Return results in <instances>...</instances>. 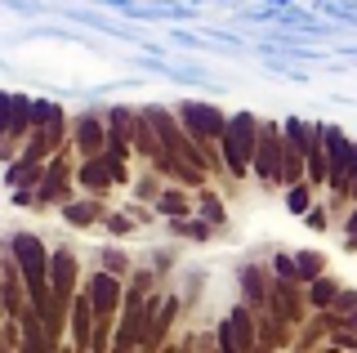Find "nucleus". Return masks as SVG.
I'll return each mask as SVG.
<instances>
[{"label": "nucleus", "instance_id": "nucleus-1", "mask_svg": "<svg viewBox=\"0 0 357 353\" xmlns=\"http://www.w3.org/2000/svg\"><path fill=\"white\" fill-rule=\"evenodd\" d=\"M255 117L250 112H237L228 117V130H223V157H228V170L232 174H245V165H255Z\"/></svg>", "mask_w": 357, "mask_h": 353}, {"label": "nucleus", "instance_id": "nucleus-2", "mask_svg": "<svg viewBox=\"0 0 357 353\" xmlns=\"http://www.w3.org/2000/svg\"><path fill=\"white\" fill-rule=\"evenodd\" d=\"M326 157H331V188L344 193L353 170V143L344 139V130H326Z\"/></svg>", "mask_w": 357, "mask_h": 353}, {"label": "nucleus", "instance_id": "nucleus-3", "mask_svg": "<svg viewBox=\"0 0 357 353\" xmlns=\"http://www.w3.org/2000/svg\"><path fill=\"white\" fill-rule=\"evenodd\" d=\"M255 170H259L264 183L282 179V139H277L273 126L259 130V143H255Z\"/></svg>", "mask_w": 357, "mask_h": 353}, {"label": "nucleus", "instance_id": "nucleus-4", "mask_svg": "<svg viewBox=\"0 0 357 353\" xmlns=\"http://www.w3.org/2000/svg\"><path fill=\"white\" fill-rule=\"evenodd\" d=\"M178 117H188L192 135H215V139H223V130H228V121H223L215 107H206V103H183V107H178Z\"/></svg>", "mask_w": 357, "mask_h": 353}, {"label": "nucleus", "instance_id": "nucleus-5", "mask_svg": "<svg viewBox=\"0 0 357 353\" xmlns=\"http://www.w3.org/2000/svg\"><path fill=\"white\" fill-rule=\"evenodd\" d=\"M72 278H76V260L59 250V255L50 260V291H54V304H67V295H72Z\"/></svg>", "mask_w": 357, "mask_h": 353}, {"label": "nucleus", "instance_id": "nucleus-6", "mask_svg": "<svg viewBox=\"0 0 357 353\" xmlns=\"http://www.w3.org/2000/svg\"><path fill=\"white\" fill-rule=\"evenodd\" d=\"M89 304H94L98 322H103V317H112V308L121 304V286H116V278H112V273H98V278L89 282Z\"/></svg>", "mask_w": 357, "mask_h": 353}, {"label": "nucleus", "instance_id": "nucleus-7", "mask_svg": "<svg viewBox=\"0 0 357 353\" xmlns=\"http://www.w3.org/2000/svg\"><path fill=\"white\" fill-rule=\"evenodd\" d=\"M219 345L223 349H245L250 345V317H245V308H237V313L219 326Z\"/></svg>", "mask_w": 357, "mask_h": 353}, {"label": "nucleus", "instance_id": "nucleus-8", "mask_svg": "<svg viewBox=\"0 0 357 353\" xmlns=\"http://www.w3.org/2000/svg\"><path fill=\"white\" fill-rule=\"evenodd\" d=\"M63 183H67V174H63V161H54V165H50V174H45L40 202H63Z\"/></svg>", "mask_w": 357, "mask_h": 353}, {"label": "nucleus", "instance_id": "nucleus-9", "mask_svg": "<svg viewBox=\"0 0 357 353\" xmlns=\"http://www.w3.org/2000/svg\"><path fill=\"white\" fill-rule=\"evenodd\" d=\"M31 98H22V94H14V121H9V135H27V126H31Z\"/></svg>", "mask_w": 357, "mask_h": 353}, {"label": "nucleus", "instance_id": "nucleus-10", "mask_svg": "<svg viewBox=\"0 0 357 353\" xmlns=\"http://www.w3.org/2000/svg\"><path fill=\"white\" fill-rule=\"evenodd\" d=\"M98 143H103V126H98L94 117H81V148H85V152H94Z\"/></svg>", "mask_w": 357, "mask_h": 353}, {"label": "nucleus", "instance_id": "nucleus-11", "mask_svg": "<svg viewBox=\"0 0 357 353\" xmlns=\"http://www.w3.org/2000/svg\"><path fill=\"white\" fill-rule=\"evenodd\" d=\"M81 179H85V188H107V179H112V170H107V165H103V161H89V165H85V174H81Z\"/></svg>", "mask_w": 357, "mask_h": 353}, {"label": "nucleus", "instance_id": "nucleus-12", "mask_svg": "<svg viewBox=\"0 0 357 353\" xmlns=\"http://www.w3.org/2000/svg\"><path fill=\"white\" fill-rule=\"evenodd\" d=\"M22 331H27V345L31 349H45V326L36 322V313H22Z\"/></svg>", "mask_w": 357, "mask_h": 353}, {"label": "nucleus", "instance_id": "nucleus-13", "mask_svg": "<svg viewBox=\"0 0 357 353\" xmlns=\"http://www.w3.org/2000/svg\"><path fill=\"white\" fill-rule=\"evenodd\" d=\"M89 308L94 304H85V300H76V345H89Z\"/></svg>", "mask_w": 357, "mask_h": 353}, {"label": "nucleus", "instance_id": "nucleus-14", "mask_svg": "<svg viewBox=\"0 0 357 353\" xmlns=\"http://www.w3.org/2000/svg\"><path fill=\"white\" fill-rule=\"evenodd\" d=\"M63 215L72 219V224H81V228H85V224H94V215H98V211H94V206H63Z\"/></svg>", "mask_w": 357, "mask_h": 353}, {"label": "nucleus", "instance_id": "nucleus-15", "mask_svg": "<svg viewBox=\"0 0 357 353\" xmlns=\"http://www.w3.org/2000/svg\"><path fill=\"white\" fill-rule=\"evenodd\" d=\"M9 121H14V94L0 90V139L9 135Z\"/></svg>", "mask_w": 357, "mask_h": 353}, {"label": "nucleus", "instance_id": "nucleus-16", "mask_svg": "<svg viewBox=\"0 0 357 353\" xmlns=\"http://www.w3.org/2000/svg\"><path fill=\"white\" fill-rule=\"evenodd\" d=\"M321 255H299V278H321Z\"/></svg>", "mask_w": 357, "mask_h": 353}, {"label": "nucleus", "instance_id": "nucleus-17", "mask_svg": "<svg viewBox=\"0 0 357 353\" xmlns=\"http://www.w3.org/2000/svg\"><path fill=\"white\" fill-rule=\"evenodd\" d=\"M331 295H335L331 282H317V286H312V304H331Z\"/></svg>", "mask_w": 357, "mask_h": 353}, {"label": "nucleus", "instance_id": "nucleus-18", "mask_svg": "<svg viewBox=\"0 0 357 353\" xmlns=\"http://www.w3.org/2000/svg\"><path fill=\"white\" fill-rule=\"evenodd\" d=\"M183 206H188V202H183V197H178L174 188H170V193L161 197V211H170V215H174V211H183Z\"/></svg>", "mask_w": 357, "mask_h": 353}, {"label": "nucleus", "instance_id": "nucleus-19", "mask_svg": "<svg viewBox=\"0 0 357 353\" xmlns=\"http://www.w3.org/2000/svg\"><path fill=\"white\" fill-rule=\"evenodd\" d=\"M290 211H308V188H290Z\"/></svg>", "mask_w": 357, "mask_h": 353}, {"label": "nucleus", "instance_id": "nucleus-20", "mask_svg": "<svg viewBox=\"0 0 357 353\" xmlns=\"http://www.w3.org/2000/svg\"><path fill=\"white\" fill-rule=\"evenodd\" d=\"M357 304V291H340L335 295V308H353Z\"/></svg>", "mask_w": 357, "mask_h": 353}, {"label": "nucleus", "instance_id": "nucleus-21", "mask_svg": "<svg viewBox=\"0 0 357 353\" xmlns=\"http://www.w3.org/2000/svg\"><path fill=\"white\" fill-rule=\"evenodd\" d=\"M349 326H357V313H349Z\"/></svg>", "mask_w": 357, "mask_h": 353}]
</instances>
